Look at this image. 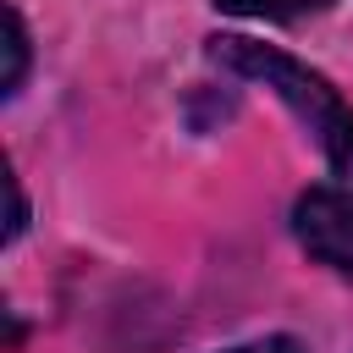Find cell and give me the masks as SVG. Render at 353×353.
Returning <instances> with one entry per match:
<instances>
[{"mask_svg": "<svg viewBox=\"0 0 353 353\" xmlns=\"http://www.w3.org/2000/svg\"><path fill=\"white\" fill-rule=\"evenodd\" d=\"M210 61L226 66V72H237V77L265 83V88L314 132V143H320V154H325L336 188L353 193V105H347L314 66L292 61V55L276 50V44L237 39V33H215V39H210Z\"/></svg>", "mask_w": 353, "mask_h": 353, "instance_id": "obj_1", "label": "cell"}, {"mask_svg": "<svg viewBox=\"0 0 353 353\" xmlns=\"http://www.w3.org/2000/svg\"><path fill=\"white\" fill-rule=\"evenodd\" d=\"M292 237L331 276L353 281V193L347 188H309V193H298V204H292Z\"/></svg>", "mask_w": 353, "mask_h": 353, "instance_id": "obj_2", "label": "cell"}, {"mask_svg": "<svg viewBox=\"0 0 353 353\" xmlns=\"http://www.w3.org/2000/svg\"><path fill=\"white\" fill-rule=\"evenodd\" d=\"M210 6L232 17H254V22H298V17L325 11L331 0H210Z\"/></svg>", "mask_w": 353, "mask_h": 353, "instance_id": "obj_3", "label": "cell"}, {"mask_svg": "<svg viewBox=\"0 0 353 353\" xmlns=\"http://www.w3.org/2000/svg\"><path fill=\"white\" fill-rule=\"evenodd\" d=\"M6 55H11L6 94H17L22 77H28V28H22V11H17V6H6Z\"/></svg>", "mask_w": 353, "mask_h": 353, "instance_id": "obj_4", "label": "cell"}, {"mask_svg": "<svg viewBox=\"0 0 353 353\" xmlns=\"http://www.w3.org/2000/svg\"><path fill=\"white\" fill-rule=\"evenodd\" d=\"M6 188H11V226H6V243H17L22 226H28V199H22V182H17V176H11Z\"/></svg>", "mask_w": 353, "mask_h": 353, "instance_id": "obj_5", "label": "cell"}, {"mask_svg": "<svg viewBox=\"0 0 353 353\" xmlns=\"http://www.w3.org/2000/svg\"><path fill=\"white\" fill-rule=\"evenodd\" d=\"M226 353H303L292 336H265V342H243V347H226Z\"/></svg>", "mask_w": 353, "mask_h": 353, "instance_id": "obj_6", "label": "cell"}]
</instances>
